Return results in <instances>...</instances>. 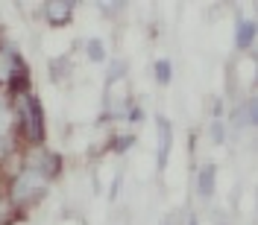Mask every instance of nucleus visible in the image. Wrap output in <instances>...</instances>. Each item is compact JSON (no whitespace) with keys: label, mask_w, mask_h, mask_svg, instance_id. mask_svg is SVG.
Returning a JSON list of instances; mask_svg holds the SVG:
<instances>
[{"label":"nucleus","mask_w":258,"mask_h":225,"mask_svg":"<svg viewBox=\"0 0 258 225\" xmlns=\"http://www.w3.org/2000/svg\"><path fill=\"white\" fill-rule=\"evenodd\" d=\"M44 184H47V181H44V173L30 167V170H24V173L12 181V193H9V196H12V202H15L18 208H24V205L35 202V199L44 193Z\"/></svg>","instance_id":"nucleus-1"},{"label":"nucleus","mask_w":258,"mask_h":225,"mask_svg":"<svg viewBox=\"0 0 258 225\" xmlns=\"http://www.w3.org/2000/svg\"><path fill=\"white\" fill-rule=\"evenodd\" d=\"M21 129H24L30 144H41V138H44V114H41L38 99L30 94L21 96Z\"/></svg>","instance_id":"nucleus-2"},{"label":"nucleus","mask_w":258,"mask_h":225,"mask_svg":"<svg viewBox=\"0 0 258 225\" xmlns=\"http://www.w3.org/2000/svg\"><path fill=\"white\" fill-rule=\"evenodd\" d=\"M18 76H24V62L18 59L12 50L0 47V85L15 82Z\"/></svg>","instance_id":"nucleus-3"},{"label":"nucleus","mask_w":258,"mask_h":225,"mask_svg":"<svg viewBox=\"0 0 258 225\" xmlns=\"http://www.w3.org/2000/svg\"><path fill=\"white\" fill-rule=\"evenodd\" d=\"M71 3H47L44 6V15H47V21L53 24V27H62V24H68V18H71Z\"/></svg>","instance_id":"nucleus-4"},{"label":"nucleus","mask_w":258,"mask_h":225,"mask_svg":"<svg viewBox=\"0 0 258 225\" xmlns=\"http://www.w3.org/2000/svg\"><path fill=\"white\" fill-rule=\"evenodd\" d=\"M159 132H161L159 167H164V161H167V152H170V123H167V120H159Z\"/></svg>","instance_id":"nucleus-5"},{"label":"nucleus","mask_w":258,"mask_h":225,"mask_svg":"<svg viewBox=\"0 0 258 225\" xmlns=\"http://www.w3.org/2000/svg\"><path fill=\"white\" fill-rule=\"evenodd\" d=\"M252 35H255V24L241 21V24H238V47H249V44H252Z\"/></svg>","instance_id":"nucleus-6"},{"label":"nucleus","mask_w":258,"mask_h":225,"mask_svg":"<svg viewBox=\"0 0 258 225\" xmlns=\"http://www.w3.org/2000/svg\"><path fill=\"white\" fill-rule=\"evenodd\" d=\"M211 190H214V167H206L203 173H200V193L203 196H211Z\"/></svg>","instance_id":"nucleus-7"},{"label":"nucleus","mask_w":258,"mask_h":225,"mask_svg":"<svg viewBox=\"0 0 258 225\" xmlns=\"http://www.w3.org/2000/svg\"><path fill=\"white\" fill-rule=\"evenodd\" d=\"M156 79H159L161 85H167V82H170V62H167V59L156 64Z\"/></svg>","instance_id":"nucleus-8"},{"label":"nucleus","mask_w":258,"mask_h":225,"mask_svg":"<svg viewBox=\"0 0 258 225\" xmlns=\"http://www.w3.org/2000/svg\"><path fill=\"white\" fill-rule=\"evenodd\" d=\"M88 56H91V62H103L106 53H103V41H100V38H94V41L88 44Z\"/></svg>","instance_id":"nucleus-9"},{"label":"nucleus","mask_w":258,"mask_h":225,"mask_svg":"<svg viewBox=\"0 0 258 225\" xmlns=\"http://www.w3.org/2000/svg\"><path fill=\"white\" fill-rule=\"evenodd\" d=\"M9 123H12V117H9V108H6V102L0 99V138L6 135V129H9Z\"/></svg>","instance_id":"nucleus-10"},{"label":"nucleus","mask_w":258,"mask_h":225,"mask_svg":"<svg viewBox=\"0 0 258 225\" xmlns=\"http://www.w3.org/2000/svg\"><path fill=\"white\" fill-rule=\"evenodd\" d=\"M211 135H214V141H223V129H220V123L211 126Z\"/></svg>","instance_id":"nucleus-11"}]
</instances>
